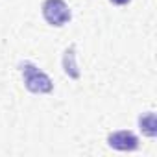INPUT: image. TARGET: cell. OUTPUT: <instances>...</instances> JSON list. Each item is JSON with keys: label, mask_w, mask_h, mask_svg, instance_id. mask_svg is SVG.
<instances>
[{"label": "cell", "mask_w": 157, "mask_h": 157, "mask_svg": "<svg viewBox=\"0 0 157 157\" xmlns=\"http://www.w3.org/2000/svg\"><path fill=\"white\" fill-rule=\"evenodd\" d=\"M21 74L24 80V87L33 93V94H48L54 91V83L50 80V76L46 72H43L37 65H33L32 61H22L21 65Z\"/></svg>", "instance_id": "cell-1"}, {"label": "cell", "mask_w": 157, "mask_h": 157, "mask_svg": "<svg viewBox=\"0 0 157 157\" xmlns=\"http://www.w3.org/2000/svg\"><path fill=\"white\" fill-rule=\"evenodd\" d=\"M43 17L50 26L61 28L72 19V11L65 0H44L43 2Z\"/></svg>", "instance_id": "cell-2"}, {"label": "cell", "mask_w": 157, "mask_h": 157, "mask_svg": "<svg viewBox=\"0 0 157 157\" xmlns=\"http://www.w3.org/2000/svg\"><path fill=\"white\" fill-rule=\"evenodd\" d=\"M107 144H109L113 150H118V151H133V150L139 148V139H137V135H135L133 131L120 129V131L109 133Z\"/></svg>", "instance_id": "cell-3"}, {"label": "cell", "mask_w": 157, "mask_h": 157, "mask_svg": "<svg viewBox=\"0 0 157 157\" xmlns=\"http://www.w3.org/2000/svg\"><path fill=\"white\" fill-rule=\"evenodd\" d=\"M63 68H65V74L72 80H78L80 78V68H78V63H76V46H68L65 50V56H63Z\"/></svg>", "instance_id": "cell-4"}, {"label": "cell", "mask_w": 157, "mask_h": 157, "mask_svg": "<svg viewBox=\"0 0 157 157\" xmlns=\"http://www.w3.org/2000/svg\"><path fill=\"white\" fill-rule=\"evenodd\" d=\"M139 129L142 131V135H146L150 139L157 137V117L153 111H148L139 117Z\"/></svg>", "instance_id": "cell-5"}, {"label": "cell", "mask_w": 157, "mask_h": 157, "mask_svg": "<svg viewBox=\"0 0 157 157\" xmlns=\"http://www.w3.org/2000/svg\"><path fill=\"white\" fill-rule=\"evenodd\" d=\"M131 2V0H111V4H115V6H128Z\"/></svg>", "instance_id": "cell-6"}]
</instances>
